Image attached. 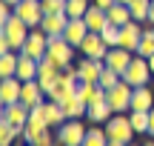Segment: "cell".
Wrapping results in <instances>:
<instances>
[{"label":"cell","instance_id":"obj_1","mask_svg":"<svg viewBox=\"0 0 154 146\" xmlns=\"http://www.w3.org/2000/svg\"><path fill=\"white\" fill-rule=\"evenodd\" d=\"M29 32H32V26H29V23H23L17 14L11 17V20H6L3 26H0V37H3V40H6V43H9L14 52H20L23 46H26Z\"/></svg>","mask_w":154,"mask_h":146},{"label":"cell","instance_id":"obj_2","mask_svg":"<svg viewBox=\"0 0 154 146\" xmlns=\"http://www.w3.org/2000/svg\"><path fill=\"white\" fill-rule=\"evenodd\" d=\"M131 95H134V86L126 83V80H120L117 86H111V89L106 92V100L114 109V115H126V112H131Z\"/></svg>","mask_w":154,"mask_h":146},{"label":"cell","instance_id":"obj_3","mask_svg":"<svg viewBox=\"0 0 154 146\" xmlns=\"http://www.w3.org/2000/svg\"><path fill=\"white\" fill-rule=\"evenodd\" d=\"M106 135H109V141H117V143H131L134 141V126H131V118H128V112L126 115H114V118L106 123Z\"/></svg>","mask_w":154,"mask_h":146},{"label":"cell","instance_id":"obj_4","mask_svg":"<svg viewBox=\"0 0 154 146\" xmlns=\"http://www.w3.org/2000/svg\"><path fill=\"white\" fill-rule=\"evenodd\" d=\"M151 78L154 75H151V66H149V57H140V55H134V60L128 63V69L123 72V80L131 83L134 89H137V86H149Z\"/></svg>","mask_w":154,"mask_h":146},{"label":"cell","instance_id":"obj_5","mask_svg":"<svg viewBox=\"0 0 154 146\" xmlns=\"http://www.w3.org/2000/svg\"><path fill=\"white\" fill-rule=\"evenodd\" d=\"M74 55H77V49L66 37H49V52H46V57H49L51 63H57L60 69H66L69 63L74 60Z\"/></svg>","mask_w":154,"mask_h":146},{"label":"cell","instance_id":"obj_6","mask_svg":"<svg viewBox=\"0 0 154 146\" xmlns=\"http://www.w3.org/2000/svg\"><path fill=\"white\" fill-rule=\"evenodd\" d=\"M86 132L88 129L83 126V120H66L54 135H57V143H63V146H83Z\"/></svg>","mask_w":154,"mask_h":146},{"label":"cell","instance_id":"obj_7","mask_svg":"<svg viewBox=\"0 0 154 146\" xmlns=\"http://www.w3.org/2000/svg\"><path fill=\"white\" fill-rule=\"evenodd\" d=\"M80 52L83 57H91V60H106V52H109V43L103 40V34L100 32H88L86 40L80 43Z\"/></svg>","mask_w":154,"mask_h":146},{"label":"cell","instance_id":"obj_8","mask_svg":"<svg viewBox=\"0 0 154 146\" xmlns=\"http://www.w3.org/2000/svg\"><path fill=\"white\" fill-rule=\"evenodd\" d=\"M20 52H23V55H29V57H34V60H43L46 52H49V34H46L43 29H32L26 46H23Z\"/></svg>","mask_w":154,"mask_h":146},{"label":"cell","instance_id":"obj_9","mask_svg":"<svg viewBox=\"0 0 154 146\" xmlns=\"http://www.w3.org/2000/svg\"><path fill=\"white\" fill-rule=\"evenodd\" d=\"M14 14L20 17L23 23H29L32 29H37L46 11H43V6H40V0H20V3L14 6Z\"/></svg>","mask_w":154,"mask_h":146},{"label":"cell","instance_id":"obj_10","mask_svg":"<svg viewBox=\"0 0 154 146\" xmlns=\"http://www.w3.org/2000/svg\"><path fill=\"white\" fill-rule=\"evenodd\" d=\"M60 75H63V69L57 66V63H51L49 57H43V60H40V69H37V83L43 86V92H46V95H49V92L57 86Z\"/></svg>","mask_w":154,"mask_h":146},{"label":"cell","instance_id":"obj_11","mask_svg":"<svg viewBox=\"0 0 154 146\" xmlns=\"http://www.w3.org/2000/svg\"><path fill=\"white\" fill-rule=\"evenodd\" d=\"M140 40H143V23L128 20L126 26H120V46H123V49H128V52H134V55H137Z\"/></svg>","mask_w":154,"mask_h":146},{"label":"cell","instance_id":"obj_12","mask_svg":"<svg viewBox=\"0 0 154 146\" xmlns=\"http://www.w3.org/2000/svg\"><path fill=\"white\" fill-rule=\"evenodd\" d=\"M49 100V95L43 92V86L37 83V80H29V83H23V92H20V103L29 109H37L43 106V103Z\"/></svg>","mask_w":154,"mask_h":146},{"label":"cell","instance_id":"obj_13","mask_svg":"<svg viewBox=\"0 0 154 146\" xmlns=\"http://www.w3.org/2000/svg\"><path fill=\"white\" fill-rule=\"evenodd\" d=\"M131 60H134V52L123 49V46H114V49H109V52H106V66H109V69H114L120 78H123V72L128 69V63H131Z\"/></svg>","mask_w":154,"mask_h":146},{"label":"cell","instance_id":"obj_14","mask_svg":"<svg viewBox=\"0 0 154 146\" xmlns=\"http://www.w3.org/2000/svg\"><path fill=\"white\" fill-rule=\"evenodd\" d=\"M29 118H32V109L23 106V103H11V106H3V115H0V120H6V123L17 126V129L23 132V126L29 123Z\"/></svg>","mask_w":154,"mask_h":146},{"label":"cell","instance_id":"obj_15","mask_svg":"<svg viewBox=\"0 0 154 146\" xmlns=\"http://www.w3.org/2000/svg\"><path fill=\"white\" fill-rule=\"evenodd\" d=\"M106 69V60H91V57H83L77 63V75H80V83H97L100 72Z\"/></svg>","mask_w":154,"mask_h":146},{"label":"cell","instance_id":"obj_16","mask_svg":"<svg viewBox=\"0 0 154 146\" xmlns=\"http://www.w3.org/2000/svg\"><path fill=\"white\" fill-rule=\"evenodd\" d=\"M66 23H69V14L66 11H57V14H43V20H40L37 29H43L49 37H63Z\"/></svg>","mask_w":154,"mask_h":146},{"label":"cell","instance_id":"obj_17","mask_svg":"<svg viewBox=\"0 0 154 146\" xmlns=\"http://www.w3.org/2000/svg\"><path fill=\"white\" fill-rule=\"evenodd\" d=\"M20 92H23V80H17V78H3L0 80V103L3 106L20 103Z\"/></svg>","mask_w":154,"mask_h":146},{"label":"cell","instance_id":"obj_18","mask_svg":"<svg viewBox=\"0 0 154 146\" xmlns=\"http://www.w3.org/2000/svg\"><path fill=\"white\" fill-rule=\"evenodd\" d=\"M86 34H88V26H86V20H83V17H69L63 37H66L69 43L74 46V49H80V43L86 40Z\"/></svg>","mask_w":154,"mask_h":146},{"label":"cell","instance_id":"obj_19","mask_svg":"<svg viewBox=\"0 0 154 146\" xmlns=\"http://www.w3.org/2000/svg\"><path fill=\"white\" fill-rule=\"evenodd\" d=\"M43 115H46V123H49V129H60L63 123H66V109L60 106V103H54V100H46L43 103Z\"/></svg>","mask_w":154,"mask_h":146},{"label":"cell","instance_id":"obj_20","mask_svg":"<svg viewBox=\"0 0 154 146\" xmlns=\"http://www.w3.org/2000/svg\"><path fill=\"white\" fill-rule=\"evenodd\" d=\"M37 69H40V60H34V57L23 55L20 52V63H17V80H23V83H29V80H37Z\"/></svg>","mask_w":154,"mask_h":146},{"label":"cell","instance_id":"obj_21","mask_svg":"<svg viewBox=\"0 0 154 146\" xmlns=\"http://www.w3.org/2000/svg\"><path fill=\"white\" fill-rule=\"evenodd\" d=\"M77 97H80L86 106H91V103L106 100V89L100 83H80V86H77Z\"/></svg>","mask_w":154,"mask_h":146},{"label":"cell","instance_id":"obj_22","mask_svg":"<svg viewBox=\"0 0 154 146\" xmlns=\"http://www.w3.org/2000/svg\"><path fill=\"white\" fill-rule=\"evenodd\" d=\"M154 109V95L149 86H137L131 95V112H151Z\"/></svg>","mask_w":154,"mask_h":146},{"label":"cell","instance_id":"obj_23","mask_svg":"<svg viewBox=\"0 0 154 146\" xmlns=\"http://www.w3.org/2000/svg\"><path fill=\"white\" fill-rule=\"evenodd\" d=\"M86 26H88V32H103L106 26H109V11L106 9H100V6H94L91 3V9L86 11Z\"/></svg>","mask_w":154,"mask_h":146},{"label":"cell","instance_id":"obj_24","mask_svg":"<svg viewBox=\"0 0 154 146\" xmlns=\"http://www.w3.org/2000/svg\"><path fill=\"white\" fill-rule=\"evenodd\" d=\"M114 118V109L109 106V100H100V103H91L86 112V120H91V123H109V120Z\"/></svg>","mask_w":154,"mask_h":146},{"label":"cell","instance_id":"obj_25","mask_svg":"<svg viewBox=\"0 0 154 146\" xmlns=\"http://www.w3.org/2000/svg\"><path fill=\"white\" fill-rule=\"evenodd\" d=\"M17 63H20V52H14V49L0 52V78H14Z\"/></svg>","mask_w":154,"mask_h":146},{"label":"cell","instance_id":"obj_26","mask_svg":"<svg viewBox=\"0 0 154 146\" xmlns=\"http://www.w3.org/2000/svg\"><path fill=\"white\" fill-rule=\"evenodd\" d=\"M83 146H109V135H106V129H103L100 123H97V126H88Z\"/></svg>","mask_w":154,"mask_h":146},{"label":"cell","instance_id":"obj_27","mask_svg":"<svg viewBox=\"0 0 154 146\" xmlns=\"http://www.w3.org/2000/svg\"><path fill=\"white\" fill-rule=\"evenodd\" d=\"M131 20V9L123 3H114L109 9V23H114V26H126V23Z\"/></svg>","mask_w":154,"mask_h":146},{"label":"cell","instance_id":"obj_28","mask_svg":"<svg viewBox=\"0 0 154 146\" xmlns=\"http://www.w3.org/2000/svg\"><path fill=\"white\" fill-rule=\"evenodd\" d=\"M128 9H131V20H137V23H146V20H149L151 0H131V3H128Z\"/></svg>","mask_w":154,"mask_h":146},{"label":"cell","instance_id":"obj_29","mask_svg":"<svg viewBox=\"0 0 154 146\" xmlns=\"http://www.w3.org/2000/svg\"><path fill=\"white\" fill-rule=\"evenodd\" d=\"M23 132L17 129V126L6 123V120H0V146H14V141L20 138Z\"/></svg>","mask_w":154,"mask_h":146},{"label":"cell","instance_id":"obj_30","mask_svg":"<svg viewBox=\"0 0 154 146\" xmlns=\"http://www.w3.org/2000/svg\"><path fill=\"white\" fill-rule=\"evenodd\" d=\"M131 118V126L137 135H149V120H151V112H128Z\"/></svg>","mask_w":154,"mask_h":146},{"label":"cell","instance_id":"obj_31","mask_svg":"<svg viewBox=\"0 0 154 146\" xmlns=\"http://www.w3.org/2000/svg\"><path fill=\"white\" fill-rule=\"evenodd\" d=\"M63 109H66V118H69V120H80V118H86V112H88V106H86V103L80 100V97L69 100V103H66Z\"/></svg>","mask_w":154,"mask_h":146},{"label":"cell","instance_id":"obj_32","mask_svg":"<svg viewBox=\"0 0 154 146\" xmlns=\"http://www.w3.org/2000/svg\"><path fill=\"white\" fill-rule=\"evenodd\" d=\"M88 9H91V0H66V14L69 17H86Z\"/></svg>","mask_w":154,"mask_h":146},{"label":"cell","instance_id":"obj_33","mask_svg":"<svg viewBox=\"0 0 154 146\" xmlns=\"http://www.w3.org/2000/svg\"><path fill=\"white\" fill-rule=\"evenodd\" d=\"M120 80H123V78H120V75H117V72H114V69H109V66H106V69H103V72H100V80H97V83H100V86H103V89H106V92H109V89H111V86H117V83H120Z\"/></svg>","mask_w":154,"mask_h":146},{"label":"cell","instance_id":"obj_34","mask_svg":"<svg viewBox=\"0 0 154 146\" xmlns=\"http://www.w3.org/2000/svg\"><path fill=\"white\" fill-rule=\"evenodd\" d=\"M103 40L109 43V49H114V46H120V26H114V23H109V26L103 29Z\"/></svg>","mask_w":154,"mask_h":146},{"label":"cell","instance_id":"obj_35","mask_svg":"<svg viewBox=\"0 0 154 146\" xmlns=\"http://www.w3.org/2000/svg\"><path fill=\"white\" fill-rule=\"evenodd\" d=\"M46 14H57V11H66V0H40Z\"/></svg>","mask_w":154,"mask_h":146},{"label":"cell","instance_id":"obj_36","mask_svg":"<svg viewBox=\"0 0 154 146\" xmlns=\"http://www.w3.org/2000/svg\"><path fill=\"white\" fill-rule=\"evenodd\" d=\"M91 3H94V6H100V9H106V11H109L111 6L117 3V0H91Z\"/></svg>","mask_w":154,"mask_h":146},{"label":"cell","instance_id":"obj_37","mask_svg":"<svg viewBox=\"0 0 154 146\" xmlns=\"http://www.w3.org/2000/svg\"><path fill=\"white\" fill-rule=\"evenodd\" d=\"M149 138H154V109H151V120H149Z\"/></svg>","mask_w":154,"mask_h":146},{"label":"cell","instance_id":"obj_38","mask_svg":"<svg viewBox=\"0 0 154 146\" xmlns=\"http://www.w3.org/2000/svg\"><path fill=\"white\" fill-rule=\"evenodd\" d=\"M146 23H154V0H151V9H149V20Z\"/></svg>","mask_w":154,"mask_h":146},{"label":"cell","instance_id":"obj_39","mask_svg":"<svg viewBox=\"0 0 154 146\" xmlns=\"http://www.w3.org/2000/svg\"><path fill=\"white\" fill-rule=\"evenodd\" d=\"M0 3H9V6H17L20 0H0Z\"/></svg>","mask_w":154,"mask_h":146},{"label":"cell","instance_id":"obj_40","mask_svg":"<svg viewBox=\"0 0 154 146\" xmlns=\"http://www.w3.org/2000/svg\"><path fill=\"white\" fill-rule=\"evenodd\" d=\"M149 66H151V75H154V55L149 57Z\"/></svg>","mask_w":154,"mask_h":146},{"label":"cell","instance_id":"obj_41","mask_svg":"<svg viewBox=\"0 0 154 146\" xmlns=\"http://www.w3.org/2000/svg\"><path fill=\"white\" fill-rule=\"evenodd\" d=\"M109 146H126V143H117V141H109Z\"/></svg>","mask_w":154,"mask_h":146},{"label":"cell","instance_id":"obj_42","mask_svg":"<svg viewBox=\"0 0 154 146\" xmlns=\"http://www.w3.org/2000/svg\"><path fill=\"white\" fill-rule=\"evenodd\" d=\"M117 3H123V6H128V3H131V0H117Z\"/></svg>","mask_w":154,"mask_h":146},{"label":"cell","instance_id":"obj_43","mask_svg":"<svg viewBox=\"0 0 154 146\" xmlns=\"http://www.w3.org/2000/svg\"><path fill=\"white\" fill-rule=\"evenodd\" d=\"M146 146H154V138H151V141H149V143H146Z\"/></svg>","mask_w":154,"mask_h":146},{"label":"cell","instance_id":"obj_44","mask_svg":"<svg viewBox=\"0 0 154 146\" xmlns=\"http://www.w3.org/2000/svg\"><path fill=\"white\" fill-rule=\"evenodd\" d=\"M54 146H63V143H54Z\"/></svg>","mask_w":154,"mask_h":146},{"label":"cell","instance_id":"obj_45","mask_svg":"<svg viewBox=\"0 0 154 146\" xmlns=\"http://www.w3.org/2000/svg\"><path fill=\"white\" fill-rule=\"evenodd\" d=\"M128 146H134V143H128Z\"/></svg>","mask_w":154,"mask_h":146}]
</instances>
